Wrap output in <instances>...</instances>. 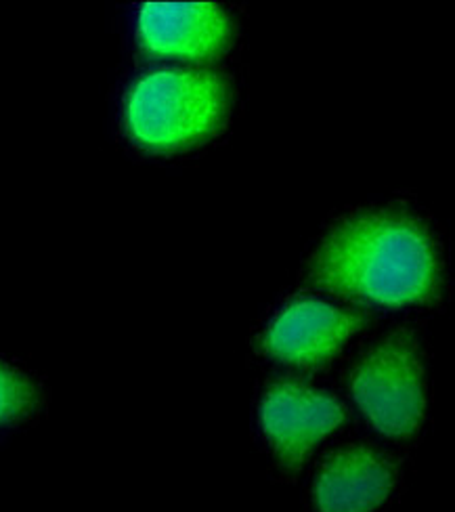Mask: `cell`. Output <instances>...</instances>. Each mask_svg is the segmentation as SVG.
Returning <instances> with one entry per match:
<instances>
[{"instance_id": "6", "label": "cell", "mask_w": 455, "mask_h": 512, "mask_svg": "<svg viewBox=\"0 0 455 512\" xmlns=\"http://www.w3.org/2000/svg\"><path fill=\"white\" fill-rule=\"evenodd\" d=\"M141 47L158 57L214 59L233 42L229 15L208 3H149L139 17Z\"/></svg>"}, {"instance_id": "5", "label": "cell", "mask_w": 455, "mask_h": 512, "mask_svg": "<svg viewBox=\"0 0 455 512\" xmlns=\"http://www.w3.org/2000/svg\"><path fill=\"white\" fill-rule=\"evenodd\" d=\"M365 322L363 315L300 296L275 315L260 345L281 364L319 368L332 361Z\"/></svg>"}, {"instance_id": "1", "label": "cell", "mask_w": 455, "mask_h": 512, "mask_svg": "<svg viewBox=\"0 0 455 512\" xmlns=\"http://www.w3.org/2000/svg\"><path fill=\"white\" fill-rule=\"evenodd\" d=\"M311 282L346 301L411 307L443 286L441 248L426 221L403 208L359 210L338 221L309 261Z\"/></svg>"}, {"instance_id": "4", "label": "cell", "mask_w": 455, "mask_h": 512, "mask_svg": "<svg viewBox=\"0 0 455 512\" xmlns=\"http://www.w3.org/2000/svg\"><path fill=\"white\" fill-rule=\"evenodd\" d=\"M346 420L342 403L298 380L273 382L260 403L263 435L279 464L290 471Z\"/></svg>"}, {"instance_id": "8", "label": "cell", "mask_w": 455, "mask_h": 512, "mask_svg": "<svg viewBox=\"0 0 455 512\" xmlns=\"http://www.w3.org/2000/svg\"><path fill=\"white\" fill-rule=\"evenodd\" d=\"M40 393L34 380L0 359V426L13 424L34 414Z\"/></svg>"}, {"instance_id": "2", "label": "cell", "mask_w": 455, "mask_h": 512, "mask_svg": "<svg viewBox=\"0 0 455 512\" xmlns=\"http://www.w3.org/2000/svg\"><path fill=\"white\" fill-rule=\"evenodd\" d=\"M231 105L229 84L206 70H160L141 78L126 105L128 133L156 152H175L221 131Z\"/></svg>"}, {"instance_id": "3", "label": "cell", "mask_w": 455, "mask_h": 512, "mask_svg": "<svg viewBox=\"0 0 455 512\" xmlns=\"http://www.w3.org/2000/svg\"><path fill=\"white\" fill-rule=\"evenodd\" d=\"M351 393L380 433L414 437L426 414V380L416 340L405 332L382 338L353 366Z\"/></svg>"}, {"instance_id": "7", "label": "cell", "mask_w": 455, "mask_h": 512, "mask_svg": "<svg viewBox=\"0 0 455 512\" xmlns=\"http://www.w3.org/2000/svg\"><path fill=\"white\" fill-rule=\"evenodd\" d=\"M399 481L395 460L370 445H349L319 466L313 500L319 512H374Z\"/></svg>"}]
</instances>
